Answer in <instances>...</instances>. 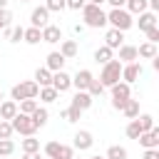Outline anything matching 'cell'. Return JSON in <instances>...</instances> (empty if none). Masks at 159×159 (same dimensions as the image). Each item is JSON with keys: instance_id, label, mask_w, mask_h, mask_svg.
<instances>
[{"instance_id": "obj_23", "label": "cell", "mask_w": 159, "mask_h": 159, "mask_svg": "<svg viewBox=\"0 0 159 159\" xmlns=\"http://www.w3.org/2000/svg\"><path fill=\"white\" fill-rule=\"evenodd\" d=\"M147 7H149L147 0H127V12H129V15H132V12H134V15H142V12H147Z\"/></svg>"}, {"instance_id": "obj_40", "label": "cell", "mask_w": 159, "mask_h": 159, "mask_svg": "<svg viewBox=\"0 0 159 159\" xmlns=\"http://www.w3.org/2000/svg\"><path fill=\"white\" fill-rule=\"evenodd\" d=\"M62 117H65L67 122H77V119L82 117V112H80V109H75V107H67V109L62 112Z\"/></svg>"}, {"instance_id": "obj_5", "label": "cell", "mask_w": 159, "mask_h": 159, "mask_svg": "<svg viewBox=\"0 0 159 159\" xmlns=\"http://www.w3.org/2000/svg\"><path fill=\"white\" fill-rule=\"evenodd\" d=\"M10 124H12V132H17V134H22V137H35V132H37L32 117H30V114H22V112H17V114L10 119Z\"/></svg>"}, {"instance_id": "obj_17", "label": "cell", "mask_w": 159, "mask_h": 159, "mask_svg": "<svg viewBox=\"0 0 159 159\" xmlns=\"http://www.w3.org/2000/svg\"><path fill=\"white\" fill-rule=\"evenodd\" d=\"M70 107H75V109H80V112H84V109H89L92 107V97L87 94V92H77L75 97H72V104Z\"/></svg>"}, {"instance_id": "obj_18", "label": "cell", "mask_w": 159, "mask_h": 159, "mask_svg": "<svg viewBox=\"0 0 159 159\" xmlns=\"http://www.w3.org/2000/svg\"><path fill=\"white\" fill-rule=\"evenodd\" d=\"M35 84L37 87H50L52 84V72L47 67H37L35 70Z\"/></svg>"}, {"instance_id": "obj_19", "label": "cell", "mask_w": 159, "mask_h": 159, "mask_svg": "<svg viewBox=\"0 0 159 159\" xmlns=\"http://www.w3.org/2000/svg\"><path fill=\"white\" fill-rule=\"evenodd\" d=\"M15 114H17V102H12V99H2V104H0V117H2L5 122H10Z\"/></svg>"}, {"instance_id": "obj_51", "label": "cell", "mask_w": 159, "mask_h": 159, "mask_svg": "<svg viewBox=\"0 0 159 159\" xmlns=\"http://www.w3.org/2000/svg\"><path fill=\"white\" fill-rule=\"evenodd\" d=\"M22 2H27V0H22Z\"/></svg>"}, {"instance_id": "obj_9", "label": "cell", "mask_w": 159, "mask_h": 159, "mask_svg": "<svg viewBox=\"0 0 159 159\" xmlns=\"http://www.w3.org/2000/svg\"><path fill=\"white\" fill-rule=\"evenodd\" d=\"M142 75V65L139 62H129V65H122V80L127 82V84H132V82H137V77Z\"/></svg>"}, {"instance_id": "obj_26", "label": "cell", "mask_w": 159, "mask_h": 159, "mask_svg": "<svg viewBox=\"0 0 159 159\" xmlns=\"http://www.w3.org/2000/svg\"><path fill=\"white\" fill-rule=\"evenodd\" d=\"M20 147H22L25 154H35V152H40V139H35V137H25Z\"/></svg>"}, {"instance_id": "obj_46", "label": "cell", "mask_w": 159, "mask_h": 159, "mask_svg": "<svg viewBox=\"0 0 159 159\" xmlns=\"http://www.w3.org/2000/svg\"><path fill=\"white\" fill-rule=\"evenodd\" d=\"M22 159H42V157H40V152H35V154H25Z\"/></svg>"}, {"instance_id": "obj_49", "label": "cell", "mask_w": 159, "mask_h": 159, "mask_svg": "<svg viewBox=\"0 0 159 159\" xmlns=\"http://www.w3.org/2000/svg\"><path fill=\"white\" fill-rule=\"evenodd\" d=\"M0 104H2V92H0Z\"/></svg>"}, {"instance_id": "obj_37", "label": "cell", "mask_w": 159, "mask_h": 159, "mask_svg": "<svg viewBox=\"0 0 159 159\" xmlns=\"http://www.w3.org/2000/svg\"><path fill=\"white\" fill-rule=\"evenodd\" d=\"M12 152H15L12 139H0V157H10Z\"/></svg>"}, {"instance_id": "obj_22", "label": "cell", "mask_w": 159, "mask_h": 159, "mask_svg": "<svg viewBox=\"0 0 159 159\" xmlns=\"http://www.w3.org/2000/svg\"><path fill=\"white\" fill-rule=\"evenodd\" d=\"M137 55H139V57H144V60H154V57H157V45L144 42V45H139V47H137Z\"/></svg>"}, {"instance_id": "obj_24", "label": "cell", "mask_w": 159, "mask_h": 159, "mask_svg": "<svg viewBox=\"0 0 159 159\" xmlns=\"http://www.w3.org/2000/svg\"><path fill=\"white\" fill-rule=\"evenodd\" d=\"M154 25H157V15H154V12H142V15H139V30L147 32V30L154 27Z\"/></svg>"}, {"instance_id": "obj_12", "label": "cell", "mask_w": 159, "mask_h": 159, "mask_svg": "<svg viewBox=\"0 0 159 159\" xmlns=\"http://www.w3.org/2000/svg\"><path fill=\"white\" fill-rule=\"evenodd\" d=\"M40 35H42V42H50V45H55V42L62 40V30L57 25H45L40 30Z\"/></svg>"}, {"instance_id": "obj_43", "label": "cell", "mask_w": 159, "mask_h": 159, "mask_svg": "<svg viewBox=\"0 0 159 159\" xmlns=\"http://www.w3.org/2000/svg\"><path fill=\"white\" fill-rule=\"evenodd\" d=\"M84 2H87V0H65V7H70V10H82Z\"/></svg>"}, {"instance_id": "obj_34", "label": "cell", "mask_w": 159, "mask_h": 159, "mask_svg": "<svg viewBox=\"0 0 159 159\" xmlns=\"http://www.w3.org/2000/svg\"><path fill=\"white\" fill-rule=\"evenodd\" d=\"M57 97H60V94H57L52 87H40V99H42V102H55Z\"/></svg>"}, {"instance_id": "obj_44", "label": "cell", "mask_w": 159, "mask_h": 159, "mask_svg": "<svg viewBox=\"0 0 159 159\" xmlns=\"http://www.w3.org/2000/svg\"><path fill=\"white\" fill-rule=\"evenodd\" d=\"M144 159H159V149H147L144 152Z\"/></svg>"}, {"instance_id": "obj_7", "label": "cell", "mask_w": 159, "mask_h": 159, "mask_svg": "<svg viewBox=\"0 0 159 159\" xmlns=\"http://www.w3.org/2000/svg\"><path fill=\"white\" fill-rule=\"evenodd\" d=\"M57 94L60 92H67L70 87H72V77L65 72V70H60V72H52V84H50Z\"/></svg>"}, {"instance_id": "obj_36", "label": "cell", "mask_w": 159, "mask_h": 159, "mask_svg": "<svg viewBox=\"0 0 159 159\" xmlns=\"http://www.w3.org/2000/svg\"><path fill=\"white\" fill-rule=\"evenodd\" d=\"M72 157H75V149H72L70 144H60V149H57L55 159H72Z\"/></svg>"}, {"instance_id": "obj_13", "label": "cell", "mask_w": 159, "mask_h": 159, "mask_svg": "<svg viewBox=\"0 0 159 159\" xmlns=\"http://www.w3.org/2000/svg\"><path fill=\"white\" fill-rule=\"evenodd\" d=\"M124 45V32H119V30H109L107 35H104V47H109V50H119Z\"/></svg>"}, {"instance_id": "obj_2", "label": "cell", "mask_w": 159, "mask_h": 159, "mask_svg": "<svg viewBox=\"0 0 159 159\" xmlns=\"http://www.w3.org/2000/svg\"><path fill=\"white\" fill-rule=\"evenodd\" d=\"M37 94H40V87L35 84V80H25V82H20V84H15V87L10 89V97H12V102L35 99Z\"/></svg>"}, {"instance_id": "obj_30", "label": "cell", "mask_w": 159, "mask_h": 159, "mask_svg": "<svg viewBox=\"0 0 159 159\" xmlns=\"http://www.w3.org/2000/svg\"><path fill=\"white\" fill-rule=\"evenodd\" d=\"M137 122H139L142 132H149V129H154V127H157V124H154V117H152V114H139V117H137Z\"/></svg>"}, {"instance_id": "obj_48", "label": "cell", "mask_w": 159, "mask_h": 159, "mask_svg": "<svg viewBox=\"0 0 159 159\" xmlns=\"http://www.w3.org/2000/svg\"><path fill=\"white\" fill-rule=\"evenodd\" d=\"M7 7V0H0V10H5Z\"/></svg>"}, {"instance_id": "obj_33", "label": "cell", "mask_w": 159, "mask_h": 159, "mask_svg": "<svg viewBox=\"0 0 159 159\" xmlns=\"http://www.w3.org/2000/svg\"><path fill=\"white\" fill-rule=\"evenodd\" d=\"M102 92H104V87H102V82H99V80H92V82H89V87H87V94H89V97L94 99V97H99Z\"/></svg>"}, {"instance_id": "obj_32", "label": "cell", "mask_w": 159, "mask_h": 159, "mask_svg": "<svg viewBox=\"0 0 159 159\" xmlns=\"http://www.w3.org/2000/svg\"><path fill=\"white\" fill-rule=\"evenodd\" d=\"M37 107H40V104H37L35 99H22V102H20V107H17V112H22V114H32Z\"/></svg>"}, {"instance_id": "obj_1", "label": "cell", "mask_w": 159, "mask_h": 159, "mask_svg": "<svg viewBox=\"0 0 159 159\" xmlns=\"http://www.w3.org/2000/svg\"><path fill=\"white\" fill-rule=\"evenodd\" d=\"M82 20H84L87 27H104V25H107V12H104L99 5L84 2V7H82Z\"/></svg>"}, {"instance_id": "obj_14", "label": "cell", "mask_w": 159, "mask_h": 159, "mask_svg": "<svg viewBox=\"0 0 159 159\" xmlns=\"http://www.w3.org/2000/svg\"><path fill=\"white\" fill-rule=\"evenodd\" d=\"M92 144H94L92 134H89L87 129H82V132H77V134H75V147H72V149H80V152H84V149H89Z\"/></svg>"}, {"instance_id": "obj_25", "label": "cell", "mask_w": 159, "mask_h": 159, "mask_svg": "<svg viewBox=\"0 0 159 159\" xmlns=\"http://www.w3.org/2000/svg\"><path fill=\"white\" fill-rule=\"evenodd\" d=\"M122 112H124L127 119H137V117H139V102H137V99H127V104H124Z\"/></svg>"}, {"instance_id": "obj_31", "label": "cell", "mask_w": 159, "mask_h": 159, "mask_svg": "<svg viewBox=\"0 0 159 159\" xmlns=\"http://www.w3.org/2000/svg\"><path fill=\"white\" fill-rule=\"evenodd\" d=\"M5 35H7V40H10V42H20V40H22V35H25V27H7V30H5Z\"/></svg>"}, {"instance_id": "obj_28", "label": "cell", "mask_w": 159, "mask_h": 159, "mask_svg": "<svg viewBox=\"0 0 159 159\" xmlns=\"http://www.w3.org/2000/svg\"><path fill=\"white\" fill-rule=\"evenodd\" d=\"M22 40H25V42H30V45H37V42L42 40V35H40V30H37V27H32V25H30V27L25 30Z\"/></svg>"}, {"instance_id": "obj_21", "label": "cell", "mask_w": 159, "mask_h": 159, "mask_svg": "<svg viewBox=\"0 0 159 159\" xmlns=\"http://www.w3.org/2000/svg\"><path fill=\"white\" fill-rule=\"evenodd\" d=\"M30 117H32V122H35V127L40 129V127H45V124H47V119H50V112H47L45 107H37V109H35V112H32Z\"/></svg>"}, {"instance_id": "obj_41", "label": "cell", "mask_w": 159, "mask_h": 159, "mask_svg": "<svg viewBox=\"0 0 159 159\" xmlns=\"http://www.w3.org/2000/svg\"><path fill=\"white\" fill-rule=\"evenodd\" d=\"M10 137H12V124L0 119V139H10Z\"/></svg>"}, {"instance_id": "obj_47", "label": "cell", "mask_w": 159, "mask_h": 159, "mask_svg": "<svg viewBox=\"0 0 159 159\" xmlns=\"http://www.w3.org/2000/svg\"><path fill=\"white\" fill-rule=\"evenodd\" d=\"M87 2H89V5H99V7H102V2H107V0H87Z\"/></svg>"}, {"instance_id": "obj_39", "label": "cell", "mask_w": 159, "mask_h": 159, "mask_svg": "<svg viewBox=\"0 0 159 159\" xmlns=\"http://www.w3.org/2000/svg\"><path fill=\"white\" fill-rule=\"evenodd\" d=\"M10 22H12V12L5 7V10H0V30H7L10 27Z\"/></svg>"}, {"instance_id": "obj_50", "label": "cell", "mask_w": 159, "mask_h": 159, "mask_svg": "<svg viewBox=\"0 0 159 159\" xmlns=\"http://www.w3.org/2000/svg\"><path fill=\"white\" fill-rule=\"evenodd\" d=\"M72 159H80V157H72Z\"/></svg>"}, {"instance_id": "obj_8", "label": "cell", "mask_w": 159, "mask_h": 159, "mask_svg": "<svg viewBox=\"0 0 159 159\" xmlns=\"http://www.w3.org/2000/svg\"><path fill=\"white\" fill-rule=\"evenodd\" d=\"M139 144H142L144 149H157V147H159V127H154V129H149V132H142V134H139Z\"/></svg>"}, {"instance_id": "obj_3", "label": "cell", "mask_w": 159, "mask_h": 159, "mask_svg": "<svg viewBox=\"0 0 159 159\" xmlns=\"http://www.w3.org/2000/svg\"><path fill=\"white\" fill-rule=\"evenodd\" d=\"M107 22H112V27L119 30V32H124V30H129V27L134 25L132 15H129L124 7H112V10L107 12Z\"/></svg>"}, {"instance_id": "obj_27", "label": "cell", "mask_w": 159, "mask_h": 159, "mask_svg": "<svg viewBox=\"0 0 159 159\" xmlns=\"http://www.w3.org/2000/svg\"><path fill=\"white\" fill-rule=\"evenodd\" d=\"M129 154H127V149L124 147H119V144H112L109 149H107V157L104 159H127Z\"/></svg>"}, {"instance_id": "obj_11", "label": "cell", "mask_w": 159, "mask_h": 159, "mask_svg": "<svg viewBox=\"0 0 159 159\" xmlns=\"http://www.w3.org/2000/svg\"><path fill=\"white\" fill-rule=\"evenodd\" d=\"M47 20H50V12L45 10V5H42V7H35V10H32V15H30L32 27H37V30H42L45 25H50Z\"/></svg>"}, {"instance_id": "obj_42", "label": "cell", "mask_w": 159, "mask_h": 159, "mask_svg": "<svg viewBox=\"0 0 159 159\" xmlns=\"http://www.w3.org/2000/svg\"><path fill=\"white\" fill-rule=\"evenodd\" d=\"M147 42H152V45H157V42H159V27H157V25L147 30Z\"/></svg>"}, {"instance_id": "obj_29", "label": "cell", "mask_w": 159, "mask_h": 159, "mask_svg": "<svg viewBox=\"0 0 159 159\" xmlns=\"http://www.w3.org/2000/svg\"><path fill=\"white\" fill-rule=\"evenodd\" d=\"M94 60H97L99 65H107V62L112 60V50H109V47H104V45H102V47H97V50H94Z\"/></svg>"}, {"instance_id": "obj_38", "label": "cell", "mask_w": 159, "mask_h": 159, "mask_svg": "<svg viewBox=\"0 0 159 159\" xmlns=\"http://www.w3.org/2000/svg\"><path fill=\"white\" fill-rule=\"evenodd\" d=\"M45 10L47 12H60V10H65V0H47Z\"/></svg>"}, {"instance_id": "obj_20", "label": "cell", "mask_w": 159, "mask_h": 159, "mask_svg": "<svg viewBox=\"0 0 159 159\" xmlns=\"http://www.w3.org/2000/svg\"><path fill=\"white\" fill-rule=\"evenodd\" d=\"M60 55H62L65 60L75 57V55H77V42H75V40H62V45H60Z\"/></svg>"}, {"instance_id": "obj_4", "label": "cell", "mask_w": 159, "mask_h": 159, "mask_svg": "<svg viewBox=\"0 0 159 159\" xmlns=\"http://www.w3.org/2000/svg\"><path fill=\"white\" fill-rule=\"evenodd\" d=\"M119 77H122V62H119V60H109L107 65H102V75H99L102 87H112V84H117Z\"/></svg>"}, {"instance_id": "obj_35", "label": "cell", "mask_w": 159, "mask_h": 159, "mask_svg": "<svg viewBox=\"0 0 159 159\" xmlns=\"http://www.w3.org/2000/svg\"><path fill=\"white\" fill-rule=\"evenodd\" d=\"M139 134H142V127H139L137 119H132V122L127 124V137H129V139H139Z\"/></svg>"}, {"instance_id": "obj_16", "label": "cell", "mask_w": 159, "mask_h": 159, "mask_svg": "<svg viewBox=\"0 0 159 159\" xmlns=\"http://www.w3.org/2000/svg\"><path fill=\"white\" fill-rule=\"evenodd\" d=\"M65 62H67V60H65L60 52H50V55H47V62H45V67H47L50 72H60V70L65 67Z\"/></svg>"}, {"instance_id": "obj_6", "label": "cell", "mask_w": 159, "mask_h": 159, "mask_svg": "<svg viewBox=\"0 0 159 159\" xmlns=\"http://www.w3.org/2000/svg\"><path fill=\"white\" fill-rule=\"evenodd\" d=\"M127 99H132L129 84H127V82H117V84H112V107L122 112L124 104H127Z\"/></svg>"}, {"instance_id": "obj_15", "label": "cell", "mask_w": 159, "mask_h": 159, "mask_svg": "<svg viewBox=\"0 0 159 159\" xmlns=\"http://www.w3.org/2000/svg\"><path fill=\"white\" fill-rule=\"evenodd\" d=\"M139 55H137V47L134 45H122L119 47V62L122 65H129V62H137Z\"/></svg>"}, {"instance_id": "obj_45", "label": "cell", "mask_w": 159, "mask_h": 159, "mask_svg": "<svg viewBox=\"0 0 159 159\" xmlns=\"http://www.w3.org/2000/svg\"><path fill=\"white\" fill-rule=\"evenodd\" d=\"M107 2H109L112 7H124V5H127V0H107Z\"/></svg>"}, {"instance_id": "obj_10", "label": "cell", "mask_w": 159, "mask_h": 159, "mask_svg": "<svg viewBox=\"0 0 159 159\" xmlns=\"http://www.w3.org/2000/svg\"><path fill=\"white\" fill-rule=\"evenodd\" d=\"M92 80H94V77H92L89 70H80V72L72 77V87H77V92H87V87H89Z\"/></svg>"}]
</instances>
